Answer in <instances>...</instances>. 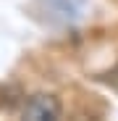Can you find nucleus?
<instances>
[{
	"instance_id": "f03ea898",
	"label": "nucleus",
	"mask_w": 118,
	"mask_h": 121,
	"mask_svg": "<svg viewBox=\"0 0 118 121\" xmlns=\"http://www.w3.org/2000/svg\"><path fill=\"white\" fill-rule=\"evenodd\" d=\"M21 90H18L16 84H3L0 87V111H11L16 108L18 103H21Z\"/></svg>"
},
{
	"instance_id": "f257e3e1",
	"label": "nucleus",
	"mask_w": 118,
	"mask_h": 121,
	"mask_svg": "<svg viewBox=\"0 0 118 121\" xmlns=\"http://www.w3.org/2000/svg\"><path fill=\"white\" fill-rule=\"evenodd\" d=\"M61 113H63L61 100L45 92L32 95L21 105V118H29V121H55V118H61Z\"/></svg>"
}]
</instances>
